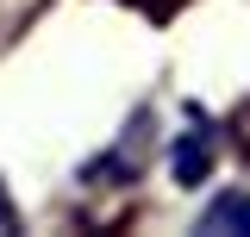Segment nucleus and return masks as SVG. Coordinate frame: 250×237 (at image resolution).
I'll use <instances>...</instances> for the list:
<instances>
[{
  "mask_svg": "<svg viewBox=\"0 0 250 237\" xmlns=\"http://www.w3.org/2000/svg\"><path fill=\"white\" fill-rule=\"evenodd\" d=\"M213 156H219V131L207 125V118H194L182 138H175L169 169H175V181H182V187H200V181L213 175Z\"/></svg>",
  "mask_w": 250,
  "mask_h": 237,
  "instance_id": "obj_1",
  "label": "nucleus"
},
{
  "mask_svg": "<svg viewBox=\"0 0 250 237\" xmlns=\"http://www.w3.org/2000/svg\"><path fill=\"white\" fill-rule=\"evenodd\" d=\"M200 231H250V200L244 194H225L200 212Z\"/></svg>",
  "mask_w": 250,
  "mask_h": 237,
  "instance_id": "obj_2",
  "label": "nucleus"
},
{
  "mask_svg": "<svg viewBox=\"0 0 250 237\" xmlns=\"http://www.w3.org/2000/svg\"><path fill=\"white\" fill-rule=\"evenodd\" d=\"M119 6H131V13H144V19H175L188 0H119Z\"/></svg>",
  "mask_w": 250,
  "mask_h": 237,
  "instance_id": "obj_3",
  "label": "nucleus"
},
{
  "mask_svg": "<svg viewBox=\"0 0 250 237\" xmlns=\"http://www.w3.org/2000/svg\"><path fill=\"white\" fill-rule=\"evenodd\" d=\"M0 231H19V212H13V200H6V187H0Z\"/></svg>",
  "mask_w": 250,
  "mask_h": 237,
  "instance_id": "obj_4",
  "label": "nucleus"
}]
</instances>
